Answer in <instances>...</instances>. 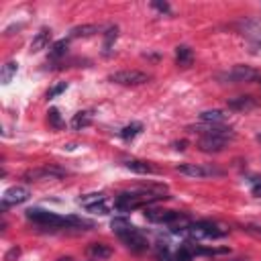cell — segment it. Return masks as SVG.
I'll list each match as a JSON object with an SVG mask.
<instances>
[{
	"label": "cell",
	"instance_id": "d6a6232c",
	"mask_svg": "<svg viewBox=\"0 0 261 261\" xmlns=\"http://www.w3.org/2000/svg\"><path fill=\"white\" fill-rule=\"evenodd\" d=\"M257 84H261V73H259V77H257Z\"/></svg>",
	"mask_w": 261,
	"mask_h": 261
},
{
	"label": "cell",
	"instance_id": "7402d4cb",
	"mask_svg": "<svg viewBox=\"0 0 261 261\" xmlns=\"http://www.w3.org/2000/svg\"><path fill=\"white\" fill-rule=\"evenodd\" d=\"M116 39H118V27H108L104 33V53H108L112 49Z\"/></svg>",
	"mask_w": 261,
	"mask_h": 261
},
{
	"label": "cell",
	"instance_id": "3957f363",
	"mask_svg": "<svg viewBox=\"0 0 261 261\" xmlns=\"http://www.w3.org/2000/svg\"><path fill=\"white\" fill-rule=\"evenodd\" d=\"M259 77V71L249 67V65H234L230 71L222 73L220 80L224 82H232V84H241V82H257Z\"/></svg>",
	"mask_w": 261,
	"mask_h": 261
},
{
	"label": "cell",
	"instance_id": "4316f807",
	"mask_svg": "<svg viewBox=\"0 0 261 261\" xmlns=\"http://www.w3.org/2000/svg\"><path fill=\"white\" fill-rule=\"evenodd\" d=\"M20 257V247H12L6 255H4V261H16Z\"/></svg>",
	"mask_w": 261,
	"mask_h": 261
},
{
	"label": "cell",
	"instance_id": "5b68a950",
	"mask_svg": "<svg viewBox=\"0 0 261 261\" xmlns=\"http://www.w3.org/2000/svg\"><path fill=\"white\" fill-rule=\"evenodd\" d=\"M118 239H120V241H122L130 251H135V253H143V251H147V247H149V243H147L145 234H143L137 226H133L130 230H126V232L118 234Z\"/></svg>",
	"mask_w": 261,
	"mask_h": 261
},
{
	"label": "cell",
	"instance_id": "e575fe53",
	"mask_svg": "<svg viewBox=\"0 0 261 261\" xmlns=\"http://www.w3.org/2000/svg\"><path fill=\"white\" fill-rule=\"evenodd\" d=\"M257 139H259V141H261V135H259V137H257Z\"/></svg>",
	"mask_w": 261,
	"mask_h": 261
},
{
	"label": "cell",
	"instance_id": "ac0fdd59",
	"mask_svg": "<svg viewBox=\"0 0 261 261\" xmlns=\"http://www.w3.org/2000/svg\"><path fill=\"white\" fill-rule=\"evenodd\" d=\"M77 202L84 206V208H90V206H96L100 202H106V196L104 194H86V196H80Z\"/></svg>",
	"mask_w": 261,
	"mask_h": 261
},
{
	"label": "cell",
	"instance_id": "8fae6325",
	"mask_svg": "<svg viewBox=\"0 0 261 261\" xmlns=\"http://www.w3.org/2000/svg\"><path fill=\"white\" fill-rule=\"evenodd\" d=\"M200 120L206 124H222L228 120V114L224 110H204L200 112Z\"/></svg>",
	"mask_w": 261,
	"mask_h": 261
},
{
	"label": "cell",
	"instance_id": "7a4b0ae2",
	"mask_svg": "<svg viewBox=\"0 0 261 261\" xmlns=\"http://www.w3.org/2000/svg\"><path fill=\"white\" fill-rule=\"evenodd\" d=\"M108 80L114 84H120V86H141V84L149 82V75L145 71H139V69H122V71L110 73Z\"/></svg>",
	"mask_w": 261,
	"mask_h": 261
},
{
	"label": "cell",
	"instance_id": "9a60e30c",
	"mask_svg": "<svg viewBox=\"0 0 261 261\" xmlns=\"http://www.w3.org/2000/svg\"><path fill=\"white\" fill-rule=\"evenodd\" d=\"M88 255H90L92 259H106V257L112 255V249H110L108 245H104V243H92V245L88 247Z\"/></svg>",
	"mask_w": 261,
	"mask_h": 261
},
{
	"label": "cell",
	"instance_id": "ffe728a7",
	"mask_svg": "<svg viewBox=\"0 0 261 261\" xmlns=\"http://www.w3.org/2000/svg\"><path fill=\"white\" fill-rule=\"evenodd\" d=\"M90 122H92V118H90L88 112H77V114H73V118H71V128L80 130V128L90 126Z\"/></svg>",
	"mask_w": 261,
	"mask_h": 261
},
{
	"label": "cell",
	"instance_id": "4dcf8cb0",
	"mask_svg": "<svg viewBox=\"0 0 261 261\" xmlns=\"http://www.w3.org/2000/svg\"><path fill=\"white\" fill-rule=\"evenodd\" d=\"M186 145H188L186 141H179V143H175V149H177V151H184V149H186Z\"/></svg>",
	"mask_w": 261,
	"mask_h": 261
},
{
	"label": "cell",
	"instance_id": "9c48e42d",
	"mask_svg": "<svg viewBox=\"0 0 261 261\" xmlns=\"http://www.w3.org/2000/svg\"><path fill=\"white\" fill-rule=\"evenodd\" d=\"M257 106V100L253 96H237L232 100H228V108L230 110H239V112H247L251 108Z\"/></svg>",
	"mask_w": 261,
	"mask_h": 261
},
{
	"label": "cell",
	"instance_id": "30bf717a",
	"mask_svg": "<svg viewBox=\"0 0 261 261\" xmlns=\"http://www.w3.org/2000/svg\"><path fill=\"white\" fill-rule=\"evenodd\" d=\"M49 41H51V29H41V31L33 37V41H31V51L37 53V51L49 47Z\"/></svg>",
	"mask_w": 261,
	"mask_h": 261
},
{
	"label": "cell",
	"instance_id": "ba28073f",
	"mask_svg": "<svg viewBox=\"0 0 261 261\" xmlns=\"http://www.w3.org/2000/svg\"><path fill=\"white\" fill-rule=\"evenodd\" d=\"M145 216L151 220V222H173V220H181L184 216L179 212H173V210H147Z\"/></svg>",
	"mask_w": 261,
	"mask_h": 261
},
{
	"label": "cell",
	"instance_id": "6da1fadb",
	"mask_svg": "<svg viewBox=\"0 0 261 261\" xmlns=\"http://www.w3.org/2000/svg\"><path fill=\"white\" fill-rule=\"evenodd\" d=\"M27 218L41 224V226H49V228H59V226H90V222L77 218V216H59L55 212L43 210V208H29L27 210Z\"/></svg>",
	"mask_w": 261,
	"mask_h": 261
},
{
	"label": "cell",
	"instance_id": "2e32d148",
	"mask_svg": "<svg viewBox=\"0 0 261 261\" xmlns=\"http://www.w3.org/2000/svg\"><path fill=\"white\" fill-rule=\"evenodd\" d=\"M16 71H18V63H16V61H6V63L2 65V69H0V82H2L4 86L10 84L12 77L16 75Z\"/></svg>",
	"mask_w": 261,
	"mask_h": 261
},
{
	"label": "cell",
	"instance_id": "d6986e66",
	"mask_svg": "<svg viewBox=\"0 0 261 261\" xmlns=\"http://www.w3.org/2000/svg\"><path fill=\"white\" fill-rule=\"evenodd\" d=\"M67 39H61V41H55L53 45H51V49H49V57L51 59H59V57H63L65 55V51H67Z\"/></svg>",
	"mask_w": 261,
	"mask_h": 261
},
{
	"label": "cell",
	"instance_id": "836d02e7",
	"mask_svg": "<svg viewBox=\"0 0 261 261\" xmlns=\"http://www.w3.org/2000/svg\"><path fill=\"white\" fill-rule=\"evenodd\" d=\"M257 232H259V234H261V226H257Z\"/></svg>",
	"mask_w": 261,
	"mask_h": 261
},
{
	"label": "cell",
	"instance_id": "7c38bea8",
	"mask_svg": "<svg viewBox=\"0 0 261 261\" xmlns=\"http://www.w3.org/2000/svg\"><path fill=\"white\" fill-rule=\"evenodd\" d=\"M100 24H80V27H73L69 31V37L71 39H86V37H92L96 33H100Z\"/></svg>",
	"mask_w": 261,
	"mask_h": 261
},
{
	"label": "cell",
	"instance_id": "484cf974",
	"mask_svg": "<svg viewBox=\"0 0 261 261\" xmlns=\"http://www.w3.org/2000/svg\"><path fill=\"white\" fill-rule=\"evenodd\" d=\"M65 88H67V84H65V82H61V84L53 86V88H51V90L47 92V98H55V96H59V94H61V92H63Z\"/></svg>",
	"mask_w": 261,
	"mask_h": 261
},
{
	"label": "cell",
	"instance_id": "d4e9b609",
	"mask_svg": "<svg viewBox=\"0 0 261 261\" xmlns=\"http://www.w3.org/2000/svg\"><path fill=\"white\" fill-rule=\"evenodd\" d=\"M194 259V253H192V249L186 245V247H179L177 251H175V255H173V261H192Z\"/></svg>",
	"mask_w": 261,
	"mask_h": 261
},
{
	"label": "cell",
	"instance_id": "44dd1931",
	"mask_svg": "<svg viewBox=\"0 0 261 261\" xmlns=\"http://www.w3.org/2000/svg\"><path fill=\"white\" fill-rule=\"evenodd\" d=\"M141 130H143V124H141V122H130V124H126V126L120 130V137H122L124 141H130V139H135Z\"/></svg>",
	"mask_w": 261,
	"mask_h": 261
},
{
	"label": "cell",
	"instance_id": "5bb4252c",
	"mask_svg": "<svg viewBox=\"0 0 261 261\" xmlns=\"http://www.w3.org/2000/svg\"><path fill=\"white\" fill-rule=\"evenodd\" d=\"M243 35H247L253 41V45L257 49H261V24L259 22H253V20L245 22V33Z\"/></svg>",
	"mask_w": 261,
	"mask_h": 261
},
{
	"label": "cell",
	"instance_id": "8992f818",
	"mask_svg": "<svg viewBox=\"0 0 261 261\" xmlns=\"http://www.w3.org/2000/svg\"><path fill=\"white\" fill-rule=\"evenodd\" d=\"M61 175H65L63 169H59V167H55V165H47V167H39V169H29V171L24 173V179H29V181H37V179H57V177H61Z\"/></svg>",
	"mask_w": 261,
	"mask_h": 261
},
{
	"label": "cell",
	"instance_id": "cb8c5ba5",
	"mask_svg": "<svg viewBox=\"0 0 261 261\" xmlns=\"http://www.w3.org/2000/svg\"><path fill=\"white\" fill-rule=\"evenodd\" d=\"M47 120H49V124H51L53 128H63V126H65V122H63V118H61V114H59L57 108H49Z\"/></svg>",
	"mask_w": 261,
	"mask_h": 261
},
{
	"label": "cell",
	"instance_id": "52a82bcc",
	"mask_svg": "<svg viewBox=\"0 0 261 261\" xmlns=\"http://www.w3.org/2000/svg\"><path fill=\"white\" fill-rule=\"evenodd\" d=\"M29 196H31V192H29L27 188H22V186H12V188H8V190L4 192V196H2V208L10 206V204H22V202L29 200Z\"/></svg>",
	"mask_w": 261,
	"mask_h": 261
},
{
	"label": "cell",
	"instance_id": "1f68e13d",
	"mask_svg": "<svg viewBox=\"0 0 261 261\" xmlns=\"http://www.w3.org/2000/svg\"><path fill=\"white\" fill-rule=\"evenodd\" d=\"M57 261H73V259H71V257H59Z\"/></svg>",
	"mask_w": 261,
	"mask_h": 261
},
{
	"label": "cell",
	"instance_id": "4fadbf2b",
	"mask_svg": "<svg viewBox=\"0 0 261 261\" xmlns=\"http://www.w3.org/2000/svg\"><path fill=\"white\" fill-rule=\"evenodd\" d=\"M126 169L135 171V173H141V175H149V173H155V167L149 163V161H141V159H130L124 163Z\"/></svg>",
	"mask_w": 261,
	"mask_h": 261
},
{
	"label": "cell",
	"instance_id": "f546056e",
	"mask_svg": "<svg viewBox=\"0 0 261 261\" xmlns=\"http://www.w3.org/2000/svg\"><path fill=\"white\" fill-rule=\"evenodd\" d=\"M251 194L257 196V198H261V181H257V184L251 188Z\"/></svg>",
	"mask_w": 261,
	"mask_h": 261
},
{
	"label": "cell",
	"instance_id": "603a6c76",
	"mask_svg": "<svg viewBox=\"0 0 261 261\" xmlns=\"http://www.w3.org/2000/svg\"><path fill=\"white\" fill-rule=\"evenodd\" d=\"M110 228H112L116 234H122V232L130 230V228H133V224H130L126 218H112V222H110Z\"/></svg>",
	"mask_w": 261,
	"mask_h": 261
},
{
	"label": "cell",
	"instance_id": "83f0119b",
	"mask_svg": "<svg viewBox=\"0 0 261 261\" xmlns=\"http://www.w3.org/2000/svg\"><path fill=\"white\" fill-rule=\"evenodd\" d=\"M88 212H94V214H106V212H108L106 202H100V204H96V206H90Z\"/></svg>",
	"mask_w": 261,
	"mask_h": 261
},
{
	"label": "cell",
	"instance_id": "f1b7e54d",
	"mask_svg": "<svg viewBox=\"0 0 261 261\" xmlns=\"http://www.w3.org/2000/svg\"><path fill=\"white\" fill-rule=\"evenodd\" d=\"M153 8H157V10H161V12H169V10H171L167 2H157V0L153 2Z\"/></svg>",
	"mask_w": 261,
	"mask_h": 261
},
{
	"label": "cell",
	"instance_id": "e0dca14e",
	"mask_svg": "<svg viewBox=\"0 0 261 261\" xmlns=\"http://www.w3.org/2000/svg\"><path fill=\"white\" fill-rule=\"evenodd\" d=\"M192 49L190 47H186V45H179L177 49H175V63L177 65H181V67H188V65H192Z\"/></svg>",
	"mask_w": 261,
	"mask_h": 261
},
{
	"label": "cell",
	"instance_id": "277c9868",
	"mask_svg": "<svg viewBox=\"0 0 261 261\" xmlns=\"http://www.w3.org/2000/svg\"><path fill=\"white\" fill-rule=\"evenodd\" d=\"M177 171L190 177H212V175H222V169L214 165H202V163H181L177 165Z\"/></svg>",
	"mask_w": 261,
	"mask_h": 261
}]
</instances>
